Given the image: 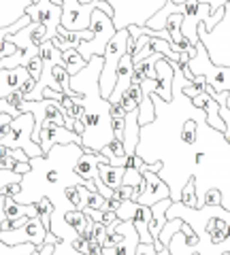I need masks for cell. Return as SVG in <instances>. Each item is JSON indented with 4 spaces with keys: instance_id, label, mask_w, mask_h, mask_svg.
<instances>
[{
    "instance_id": "6da1fadb",
    "label": "cell",
    "mask_w": 230,
    "mask_h": 255,
    "mask_svg": "<svg viewBox=\"0 0 230 255\" xmlns=\"http://www.w3.org/2000/svg\"><path fill=\"white\" fill-rule=\"evenodd\" d=\"M173 66V98L166 102L158 94H149L156 119L141 126L137 153L145 164L162 162L158 177L169 185L173 202H179L181 189L194 179L198 206H205L207 191L216 187L222 194V206L230 211V142L224 132L209 126L207 115L184 94V70L177 62Z\"/></svg>"
},
{
    "instance_id": "7a4b0ae2",
    "label": "cell",
    "mask_w": 230,
    "mask_h": 255,
    "mask_svg": "<svg viewBox=\"0 0 230 255\" xmlns=\"http://www.w3.org/2000/svg\"><path fill=\"white\" fill-rule=\"evenodd\" d=\"M102 55L94 58L85 64L77 75H70V90L83 98L85 107V132H83V151L100 153V149L109 145L115 138L113 128H111V113L109 100L100 96V70H102Z\"/></svg>"
},
{
    "instance_id": "3957f363",
    "label": "cell",
    "mask_w": 230,
    "mask_h": 255,
    "mask_svg": "<svg viewBox=\"0 0 230 255\" xmlns=\"http://www.w3.org/2000/svg\"><path fill=\"white\" fill-rule=\"evenodd\" d=\"M166 219H181L194 230L198 238L196 249L201 255L230 251V211L222 204L190 209L181 202H173L166 211Z\"/></svg>"
},
{
    "instance_id": "277c9868",
    "label": "cell",
    "mask_w": 230,
    "mask_h": 255,
    "mask_svg": "<svg viewBox=\"0 0 230 255\" xmlns=\"http://www.w3.org/2000/svg\"><path fill=\"white\" fill-rule=\"evenodd\" d=\"M198 38L209 53V60L218 66H230V2L224 4V17L213 30H205V23H198Z\"/></svg>"
},
{
    "instance_id": "5b68a950",
    "label": "cell",
    "mask_w": 230,
    "mask_h": 255,
    "mask_svg": "<svg viewBox=\"0 0 230 255\" xmlns=\"http://www.w3.org/2000/svg\"><path fill=\"white\" fill-rule=\"evenodd\" d=\"M128 36H130L128 28L117 30L115 36L109 41L105 53H102V60H105V62H102L98 85H100V96H102V98H107V100H109V96H111V92H113V87H115L117 66H120L122 55L128 53Z\"/></svg>"
},
{
    "instance_id": "8992f818",
    "label": "cell",
    "mask_w": 230,
    "mask_h": 255,
    "mask_svg": "<svg viewBox=\"0 0 230 255\" xmlns=\"http://www.w3.org/2000/svg\"><path fill=\"white\" fill-rule=\"evenodd\" d=\"M90 30H92V38L90 41H81L77 47V51L81 53V58L85 62H90L94 55H102L107 49L109 41L115 36V26H113V15L105 13L102 9H96L92 13V21H90Z\"/></svg>"
},
{
    "instance_id": "52a82bcc",
    "label": "cell",
    "mask_w": 230,
    "mask_h": 255,
    "mask_svg": "<svg viewBox=\"0 0 230 255\" xmlns=\"http://www.w3.org/2000/svg\"><path fill=\"white\" fill-rule=\"evenodd\" d=\"M21 113H32L34 117V130H32V140L38 142V134H41L43 126L45 124H58V126H64L68 130H73V124L75 119L68 117L64 111L60 109V105L55 100H23L19 105Z\"/></svg>"
},
{
    "instance_id": "ba28073f",
    "label": "cell",
    "mask_w": 230,
    "mask_h": 255,
    "mask_svg": "<svg viewBox=\"0 0 230 255\" xmlns=\"http://www.w3.org/2000/svg\"><path fill=\"white\" fill-rule=\"evenodd\" d=\"M188 68L192 70V75L205 77L207 85H211L218 94L230 92V66H218V64H213L209 60V53L203 47V43L196 45L192 58L188 62Z\"/></svg>"
},
{
    "instance_id": "9c48e42d",
    "label": "cell",
    "mask_w": 230,
    "mask_h": 255,
    "mask_svg": "<svg viewBox=\"0 0 230 255\" xmlns=\"http://www.w3.org/2000/svg\"><path fill=\"white\" fill-rule=\"evenodd\" d=\"M96 9H102L105 13L113 15V6L105 0H92V2H77V0H62V28L83 32L90 30L92 13Z\"/></svg>"
},
{
    "instance_id": "30bf717a",
    "label": "cell",
    "mask_w": 230,
    "mask_h": 255,
    "mask_svg": "<svg viewBox=\"0 0 230 255\" xmlns=\"http://www.w3.org/2000/svg\"><path fill=\"white\" fill-rule=\"evenodd\" d=\"M32 130H34V117L32 113H21L17 117H13L11 130L9 134L0 140V145H6L9 149H23L30 159L45 155L38 142L32 140Z\"/></svg>"
},
{
    "instance_id": "8fae6325",
    "label": "cell",
    "mask_w": 230,
    "mask_h": 255,
    "mask_svg": "<svg viewBox=\"0 0 230 255\" xmlns=\"http://www.w3.org/2000/svg\"><path fill=\"white\" fill-rule=\"evenodd\" d=\"M47 232H49V230L43 226L41 219H38V217H30L21 228L2 230V232H0V241L6 243V245H26V243H32L34 247H43Z\"/></svg>"
},
{
    "instance_id": "7c38bea8",
    "label": "cell",
    "mask_w": 230,
    "mask_h": 255,
    "mask_svg": "<svg viewBox=\"0 0 230 255\" xmlns=\"http://www.w3.org/2000/svg\"><path fill=\"white\" fill-rule=\"evenodd\" d=\"M26 15H30L32 21L43 23V26L47 28L49 41L58 36V28L62 23V6L60 4H53L51 0H38V2H32L28 6Z\"/></svg>"
},
{
    "instance_id": "4fadbf2b",
    "label": "cell",
    "mask_w": 230,
    "mask_h": 255,
    "mask_svg": "<svg viewBox=\"0 0 230 255\" xmlns=\"http://www.w3.org/2000/svg\"><path fill=\"white\" fill-rule=\"evenodd\" d=\"M143 172V187H141V194H139V204L141 206H152L160 200H166V198H171V189L169 185L158 177V172H152L147 170V164L141 168Z\"/></svg>"
},
{
    "instance_id": "5bb4252c",
    "label": "cell",
    "mask_w": 230,
    "mask_h": 255,
    "mask_svg": "<svg viewBox=\"0 0 230 255\" xmlns=\"http://www.w3.org/2000/svg\"><path fill=\"white\" fill-rule=\"evenodd\" d=\"M68 142H75V145L83 147V140L77 132L68 130L64 126H58V124H45L41 134H38V145H41L43 153H49V149L53 145H68Z\"/></svg>"
},
{
    "instance_id": "9a60e30c",
    "label": "cell",
    "mask_w": 230,
    "mask_h": 255,
    "mask_svg": "<svg viewBox=\"0 0 230 255\" xmlns=\"http://www.w3.org/2000/svg\"><path fill=\"white\" fill-rule=\"evenodd\" d=\"M9 41H13L17 49H30V47H41L45 41H49V36H47V28L43 23L32 21L26 28H21L17 34H11Z\"/></svg>"
},
{
    "instance_id": "2e32d148",
    "label": "cell",
    "mask_w": 230,
    "mask_h": 255,
    "mask_svg": "<svg viewBox=\"0 0 230 255\" xmlns=\"http://www.w3.org/2000/svg\"><path fill=\"white\" fill-rule=\"evenodd\" d=\"M132 73H134V62L130 53H124L120 60V66H117V81L113 92L109 96V105H117L122 100V94L132 85Z\"/></svg>"
},
{
    "instance_id": "e0dca14e",
    "label": "cell",
    "mask_w": 230,
    "mask_h": 255,
    "mask_svg": "<svg viewBox=\"0 0 230 255\" xmlns=\"http://www.w3.org/2000/svg\"><path fill=\"white\" fill-rule=\"evenodd\" d=\"M173 77H175V66H173L171 60L160 58L156 62V81H158V94L162 100L171 102L173 98Z\"/></svg>"
},
{
    "instance_id": "ac0fdd59",
    "label": "cell",
    "mask_w": 230,
    "mask_h": 255,
    "mask_svg": "<svg viewBox=\"0 0 230 255\" xmlns=\"http://www.w3.org/2000/svg\"><path fill=\"white\" fill-rule=\"evenodd\" d=\"M192 105L198 107L205 115H207V122H209L211 128H216V130H220V132H224V130H226L224 119L220 117V105L216 102V98H213V96H209L207 92L203 90L201 94L196 96V98H192Z\"/></svg>"
},
{
    "instance_id": "d6986e66",
    "label": "cell",
    "mask_w": 230,
    "mask_h": 255,
    "mask_svg": "<svg viewBox=\"0 0 230 255\" xmlns=\"http://www.w3.org/2000/svg\"><path fill=\"white\" fill-rule=\"evenodd\" d=\"M98 164H109V159L102 153H92V151H83L81 157L75 164V172L83 181H94L98 177Z\"/></svg>"
},
{
    "instance_id": "ffe728a7",
    "label": "cell",
    "mask_w": 230,
    "mask_h": 255,
    "mask_svg": "<svg viewBox=\"0 0 230 255\" xmlns=\"http://www.w3.org/2000/svg\"><path fill=\"white\" fill-rule=\"evenodd\" d=\"M0 211L4 213L6 221H17L21 217H38L34 204H21L9 196H0Z\"/></svg>"
},
{
    "instance_id": "44dd1931",
    "label": "cell",
    "mask_w": 230,
    "mask_h": 255,
    "mask_svg": "<svg viewBox=\"0 0 230 255\" xmlns=\"http://www.w3.org/2000/svg\"><path fill=\"white\" fill-rule=\"evenodd\" d=\"M139 136H141V124H139V109L126 113V128H124V149L126 155L137 153V145H139Z\"/></svg>"
},
{
    "instance_id": "7402d4cb",
    "label": "cell",
    "mask_w": 230,
    "mask_h": 255,
    "mask_svg": "<svg viewBox=\"0 0 230 255\" xmlns=\"http://www.w3.org/2000/svg\"><path fill=\"white\" fill-rule=\"evenodd\" d=\"M26 77H28V70L23 66L0 70V100H2L4 96H9L11 92L19 90V85L26 81Z\"/></svg>"
},
{
    "instance_id": "603a6c76",
    "label": "cell",
    "mask_w": 230,
    "mask_h": 255,
    "mask_svg": "<svg viewBox=\"0 0 230 255\" xmlns=\"http://www.w3.org/2000/svg\"><path fill=\"white\" fill-rule=\"evenodd\" d=\"M196 243H198V238L196 234H184V232H177L175 236L171 238V243H169V251L171 255H201L196 249Z\"/></svg>"
},
{
    "instance_id": "cb8c5ba5",
    "label": "cell",
    "mask_w": 230,
    "mask_h": 255,
    "mask_svg": "<svg viewBox=\"0 0 230 255\" xmlns=\"http://www.w3.org/2000/svg\"><path fill=\"white\" fill-rule=\"evenodd\" d=\"M124 172H126V168H124V166L98 164V177L102 179V183H105V185H107L109 189H117V187H122Z\"/></svg>"
},
{
    "instance_id": "d4e9b609",
    "label": "cell",
    "mask_w": 230,
    "mask_h": 255,
    "mask_svg": "<svg viewBox=\"0 0 230 255\" xmlns=\"http://www.w3.org/2000/svg\"><path fill=\"white\" fill-rule=\"evenodd\" d=\"M141 100H143V90H141V85L132 83V85L128 87V90H126V92L122 94V100H120V105L124 107V111H126V113H130V111L139 109Z\"/></svg>"
},
{
    "instance_id": "484cf974",
    "label": "cell",
    "mask_w": 230,
    "mask_h": 255,
    "mask_svg": "<svg viewBox=\"0 0 230 255\" xmlns=\"http://www.w3.org/2000/svg\"><path fill=\"white\" fill-rule=\"evenodd\" d=\"M62 58H64V66H66V73L68 75H77L81 68H85V62L81 58V53H79L77 49H66V51H62Z\"/></svg>"
},
{
    "instance_id": "4316f807",
    "label": "cell",
    "mask_w": 230,
    "mask_h": 255,
    "mask_svg": "<svg viewBox=\"0 0 230 255\" xmlns=\"http://www.w3.org/2000/svg\"><path fill=\"white\" fill-rule=\"evenodd\" d=\"M64 223H68L70 228L75 230V232L81 236L85 232V228H88V223H90V217L85 215L83 211H68L64 215Z\"/></svg>"
},
{
    "instance_id": "83f0119b",
    "label": "cell",
    "mask_w": 230,
    "mask_h": 255,
    "mask_svg": "<svg viewBox=\"0 0 230 255\" xmlns=\"http://www.w3.org/2000/svg\"><path fill=\"white\" fill-rule=\"evenodd\" d=\"M156 119V109H154V100L152 96H143L141 105H139V124L147 126Z\"/></svg>"
},
{
    "instance_id": "f1b7e54d",
    "label": "cell",
    "mask_w": 230,
    "mask_h": 255,
    "mask_svg": "<svg viewBox=\"0 0 230 255\" xmlns=\"http://www.w3.org/2000/svg\"><path fill=\"white\" fill-rule=\"evenodd\" d=\"M38 247H34L32 243L26 245H6L0 241V255H32Z\"/></svg>"
},
{
    "instance_id": "f546056e",
    "label": "cell",
    "mask_w": 230,
    "mask_h": 255,
    "mask_svg": "<svg viewBox=\"0 0 230 255\" xmlns=\"http://www.w3.org/2000/svg\"><path fill=\"white\" fill-rule=\"evenodd\" d=\"M179 202L190 206V209H201V206H198V198H196V183H194V179H190L186 183V187L181 189Z\"/></svg>"
},
{
    "instance_id": "4dcf8cb0",
    "label": "cell",
    "mask_w": 230,
    "mask_h": 255,
    "mask_svg": "<svg viewBox=\"0 0 230 255\" xmlns=\"http://www.w3.org/2000/svg\"><path fill=\"white\" fill-rule=\"evenodd\" d=\"M36 206V213H38V219L43 221V226L49 230L51 228V215H53V204L49 198H41L38 202H34Z\"/></svg>"
},
{
    "instance_id": "1f68e13d",
    "label": "cell",
    "mask_w": 230,
    "mask_h": 255,
    "mask_svg": "<svg viewBox=\"0 0 230 255\" xmlns=\"http://www.w3.org/2000/svg\"><path fill=\"white\" fill-rule=\"evenodd\" d=\"M122 185L132 187V189H141L143 187V172L141 170H134V168H126Z\"/></svg>"
},
{
    "instance_id": "d6a6232c",
    "label": "cell",
    "mask_w": 230,
    "mask_h": 255,
    "mask_svg": "<svg viewBox=\"0 0 230 255\" xmlns=\"http://www.w3.org/2000/svg\"><path fill=\"white\" fill-rule=\"evenodd\" d=\"M137 209H139V202L134 200H124L120 204V209H117V217H120V221H132V217L137 215Z\"/></svg>"
},
{
    "instance_id": "836d02e7",
    "label": "cell",
    "mask_w": 230,
    "mask_h": 255,
    "mask_svg": "<svg viewBox=\"0 0 230 255\" xmlns=\"http://www.w3.org/2000/svg\"><path fill=\"white\" fill-rule=\"evenodd\" d=\"M73 241H77V238H64V241H60L58 245L53 247V253L51 255H85V253L75 249Z\"/></svg>"
},
{
    "instance_id": "e575fe53",
    "label": "cell",
    "mask_w": 230,
    "mask_h": 255,
    "mask_svg": "<svg viewBox=\"0 0 230 255\" xmlns=\"http://www.w3.org/2000/svg\"><path fill=\"white\" fill-rule=\"evenodd\" d=\"M23 68L28 70L30 77L38 81V79H41V73H43V58H41V55H34V58L28 62V66H23Z\"/></svg>"
},
{
    "instance_id": "d590c367",
    "label": "cell",
    "mask_w": 230,
    "mask_h": 255,
    "mask_svg": "<svg viewBox=\"0 0 230 255\" xmlns=\"http://www.w3.org/2000/svg\"><path fill=\"white\" fill-rule=\"evenodd\" d=\"M107 236H109V228L100 221H94V226H92V238L94 241H96L98 245H105Z\"/></svg>"
},
{
    "instance_id": "8d00e7d4",
    "label": "cell",
    "mask_w": 230,
    "mask_h": 255,
    "mask_svg": "<svg viewBox=\"0 0 230 255\" xmlns=\"http://www.w3.org/2000/svg\"><path fill=\"white\" fill-rule=\"evenodd\" d=\"M66 200L70 202V206L77 211H81L83 206H81V191H79V185H70L66 187Z\"/></svg>"
},
{
    "instance_id": "74e56055",
    "label": "cell",
    "mask_w": 230,
    "mask_h": 255,
    "mask_svg": "<svg viewBox=\"0 0 230 255\" xmlns=\"http://www.w3.org/2000/svg\"><path fill=\"white\" fill-rule=\"evenodd\" d=\"M100 223H105V226L109 228V232H113L115 230V226H120V217H117V213L115 211H105L102 213V221Z\"/></svg>"
},
{
    "instance_id": "f35d334b",
    "label": "cell",
    "mask_w": 230,
    "mask_h": 255,
    "mask_svg": "<svg viewBox=\"0 0 230 255\" xmlns=\"http://www.w3.org/2000/svg\"><path fill=\"white\" fill-rule=\"evenodd\" d=\"M2 100H4V102H6V105H9V107L19 109V105H21L23 100H26V96H23V92H21V90H15V92H11L9 96H4Z\"/></svg>"
},
{
    "instance_id": "ab89813d",
    "label": "cell",
    "mask_w": 230,
    "mask_h": 255,
    "mask_svg": "<svg viewBox=\"0 0 230 255\" xmlns=\"http://www.w3.org/2000/svg\"><path fill=\"white\" fill-rule=\"evenodd\" d=\"M111 128H113V134H115V138H124L126 117H111Z\"/></svg>"
},
{
    "instance_id": "60d3db41",
    "label": "cell",
    "mask_w": 230,
    "mask_h": 255,
    "mask_svg": "<svg viewBox=\"0 0 230 255\" xmlns=\"http://www.w3.org/2000/svg\"><path fill=\"white\" fill-rule=\"evenodd\" d=\"M216 204H222V194H220V189L211 187L207 191V196H205V206H216Z\"/></svg>"
},
{
    "instance_id": "b9f144b4",
    "label": "cell",
    "mask_w": 230,
    "mask_h": 255,
    "mask_svg": "<svg viewBox=\"0 0 230 255\" xmlns=\"http://www.w3.org/2000/svg\"><path fill=\"white\" fill-rule=\"evenodd\" d=\"M143 166H145V162H143V157H141L139 153H132V155L126 157V166H124V168H134V170H141Z\"/></svg>"
},
{
    "instance_id": "7bdbcfd3",
    "label": "cell",
    "mask_w": 230,
    "mask_h": 255,
    "mask_svg": "<svg viewBox=\"0 0 230 255\" xmlns=\"http://www.w3.org/2000/svg\"><path fill=\"white\" fill-rule=\"evenodd\" d=\"M156 247L152 243H139L137 245V251H134V255H156Z\"/></svg>"
},
{
    "instance_id": "ee69618b",
    "label": "cell",
    "mask_w": 230,
    "mask_h": 255,
    "mask_svg": "<svg viewBox=\"0 0 230 255\" xmlns=\"http://www.w3.org/2000/svg\"><path fill=\"white\" fill-rule=\"evenodd\" d=\"M21 191V183H11V185H6L0 189V196H9V198H15Z\"/></svg>"
},
{
    "instance_id": "f6af8a7d",
    "label": "cell",
    "mask_w": 230,
    "mask_h": 255,
    "mask_svg": "<svg viewBox=\"0 0 230 255\" xmlns=\"http://www.w3.org/2000/svg\"><path fill=\"white\" fill-rule=\"evenodd\" d=\"M141 90H143V96L154 94V92H158V81L156 79H145V81L141 83Z\"/></svg>"
},
{
    "instance_id": "bcb514c9",
    "label": "cell",
    "mask_w": 230,
    "mask_h": 255,
    "mask_svg": "<svg viewBox=\"0 0 230 255\" xmlns=\"http://www.w3.org/2000/svg\"><path fill=\"white\" fill-rule=\"evenodd\" d=\"M34 85H36V79H32V77H26V81H23L21 85H19V90L23 92V96H26V98H28V96H30V92H32L34 90Z\"/></svg>"
},
{
    "instance_id": "7dc6e473",
    "label": "cell",
    "mask_w": 230,
    "mask_h": 255,
    "mask_svg": "<svg viewBox=\"0 0 230 255\" xmlns=\"http://www.w3.org/2000/svg\"><path fill=\"white\" fill-rule=\"evenodd\" d=\"M15 164H17V159L11 157V155L0 157V168H4V170H15Z\"/></svg>"
},
{
    "instance_id": "c3c4849f",
    "label": "cell",
    "mask_w": 230,
    "mask_h": 255,
    "mask_svg": "<svg viewBox=\"0 0 230 255\" xmlns=\"http://www.w3.org/2000/svg\"><path fill=\"white\" fill-rule=\"evenodd\" d=\"M122 238H124V234H120V232H115V230H113V232H109L107 241H105V245H102V247H113V245L120 243Z\"/></svg>"
},
{
    "instance_id": "681fc988",
    "label": "cell",
    "mask_w": 230,
    "mask_h": 255,
    "mask_svg": "<svg viewBox=\"0 0 230 255\" xmlns=\"http://www.w3.org/2000/svg\"><path fill=\"white\" fill-rule=\"evenodd\" d=\"M109 113H111V117H126V111H124V107L120 105V102H117V105H111Z\"/></svg>"
},
{
    "instance_id": "f907efd6",
    "label": "cell",
    "mask_w": 230,
    "mask_h": 255,
    "mask_svg": "<svg viewBox=\"0 0 230 255\" xmlns=\"http://www.w3.org/2000/svg\"><path fill=\"white\" fill-rule=\"evenodd\" d=\"M88 255H102V245H98L96 241L88 243Z\"/></svg>"
},
{
    "instance_id": "816d5d0a",
    "label": "cell",
    "mask_w": 230,
    "mask_h": 255,
    "mask_svg": "<svg viewBox=\"0 0 230 255\" xmlns=\"http://www.w3.org/2000/svg\"><path fill=\"white\" fill-rule=\"evenodd\" d=\"M73 132H77L79 136H83V132H85V122H83V119H75V124H73Z\"/></svg>"
},
{
    "instance_id": "f5cc1de1",
    "label": "cell",
    "mask_w": 230,
    "mask_h": 255,
    "mask_svg": "<svg viewBox=\"0 0 230 255\" xmlns=\"http://www.w3.org/2000/svg\"><path fill=\"white\" fill-rule=\"evenodd\" d=\"M15 172H19L21 177L26 172H30V162H17V164H15Z\"/></svg>"
},
{
    "instance_id": "db71d44e",
    "label": "cell",
    "mask_w": 230,
    "mask_h": 255,
    "mask_svg": "<svg viewBox=\"0 0 230 255\" xmlns=\"http://www.w3.org/2000/svg\"><path fill=\"white\" fill-rule=\"evenodd\" d=\"M53 247H55V245L45 243L43 247H38V255H51V253H53Z\"/></svg>"
},
{
    "instance_id": "11a10c76",
    "label": "cell",
    "mask_w": 230,
    "mask_h": 255,
    "mask_svg": "<svg viewBox=\"0 0 230 255\" xmlns=\"http://www.w3.org/2000/svg\"><path fill=\"white\" fill-rule=\"evenodd\" d=\"M120 204H122V200H117V198L113 196V198H109V200H107V209L109 211H117V209H120Z\"/></svg>"
},
{
    "instance_id": "9f6ffc18",
    "label": "cell",
    "mask_w": 230,
    "mask_h": 255,
    "mask_svg": "<svg viewBox=\"0 0 230 255\" xmlns=\"http://www.w3.org/2000/svg\"><path fill=\"white\" fill-rule=\"evenodd\" d=\"M9 147H6V145H0V157H4V155H9Z\"/></svg>"
},
{
    "instance_id": "6f0895ef",
    "label": "cell",
    "mask_w": 230,
    "mask_h": 255,
    "mask_svg": "<svg viewBox=\"0 0 230 255\" xmlns=\"http://www.w3.org/2000/svg\"><path fill=\"white\" fill-rule=\"evenodd\" d=\"M156 255H171V251H169V247H164V249H160V251H158Z\"/></svg>"
},
{
    "instance_id": "680465c9",
    "label": "cell",
    "mask_w": 230,
    "mask_h": 255,
    "mask_svg": "<svg viewBox=\"0 0 230 255\" xmlns=\"http://www.w3.org/2000/svg\"><path fill=\"white\" fill-rule=\"evenodd\" d=\"M2 221H4V213L0 211V232H2Z\"/></svg>"
},
{
    "instance_id": "91938a15",
    "label": "cell",
    "mask_w": 230,
    "mask_h": 255,
    "mask_svg": "<svg viewBox=\"0 0 230 255\" xmlns=\"http://www.w3.org/2000/svg\"><path fill=\"white\" fill-rule=\"evenodd\" d=\"M222 255H230V251H226V253H222Z\"/></svg>"
},
{
    "instance_id": "94428289",
    "label": "cell",
    "mask_w": 230,
    "mask_h": 255,
    "mask_svg": "<svg viewBox=\"0 0 230 255\" xmlns=\"http://www.w3.org/2000/svg\"><path fill=\"white\" fill-rule=\"evenodd\" d=\"M32 255H38V249H36V251H34V253H32Z\"/></svg>"
},
{
    "instance_id": "6125c7cd",
    "label": "cell",
    "mask_w": 230,
    "mask_h": 255,
    "mask_svg": "<svg viewBox=\"0 0 230 255\" xmlns=\"http://www.w3.org/2000/svg\"><path fill=\"white\" fill-rule=\"evenodd\" d=\"M228 2H230V0H228Z\"/></svg>"
}]
</instances>
